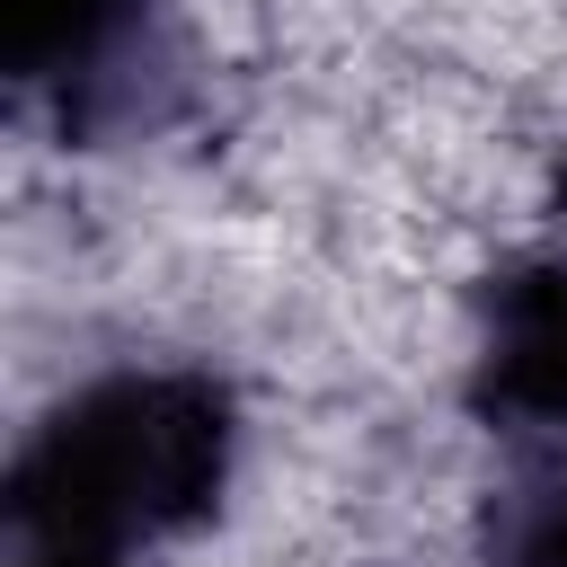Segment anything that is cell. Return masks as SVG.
Here are the masks:
<instances>
[{
    "label": "cell",
    "mask_w": 567,
    "mask_h": 567,
    "mask_svg": "<svg viewBox=\"0 0 567 567\" xmlns=\"http://www.w3.org/2000/svg\"><path fill=\"white\" fill-rule=\"evenodd\" d=\"M230 390L213 372L124 363L80 381L9 461V523L35 549L124 558L133 540L186 532L230 478Z\"/></svg>",
    "instance_id": "obj_1"
},
{
    "label": "cell",
    "mask_w": 567,
    "mask_h": 567,
    "mask_svg": "<svg viewBox=\"0 0 567 567\" xmlns=\"http://www.w3.org/2000/svg\"><path fill=\"white\" fill-rule=\"evenodd\" d=\"M151 35V0H0V62L62 124H89Z\"/></svg>",
    "instance_id": "obj_2"
},
{
    "label": "cell",
    "mask_w": 567,
    "mask_h": 567,
    "mask_svg": "<svg viewBox=\"0 0 567 567\" xmlns=\"http://www.w3.org/2000/svg\"><path fill=\"white\" fill-rule=\"evenodd\" d=\"M478 408H496L505 425L567 434V257H540L496 284L478 337Z\"/></svg>",
    "instance_id": "obj_3"
},
{
    "label": "cell",
    "mask_w": 567,
    "mask_h": 567,
    "mask_svg": "<svg viewBox=\"0 0 567 567\" xmlns=\"http://www.w3.org/2000/svg\"><path fill=\"white\" fill-rule=\"evenodd\" d=\"M505 558L514 567H567V461L532 470L514 496H505Z\"/></svg>",
    "instance_id": "obj_4"
},
{
    "label": "cell",
    "mask_w": 567,
    "mask_h": 567,
    "mask_svg": "<svg viewBox=\"0 0 567 567\" xmlns=\"http://www.w3.org/2000/svg\"><path fill=\"white\" fill-rule=\"evenodd\" d=\"M27 567H115V558H97V549H35Z\"/></svg>",
    "instance_id": "obj_5"
},
{
    "label": "cell",
    "mask_w": 567,
    "mask_h": 567,
    "mask_svg": "<svg viewBox=\"0 0 567 567\" xmlns=\"http://www.w3.org/2000/svg\"><path fill=\"white\" fill-rule=\"evenodd\" d=\"M558 213H567V186H558Z\"/></svg>",
    "instance_id": "obj_6"
}]
</instances>
